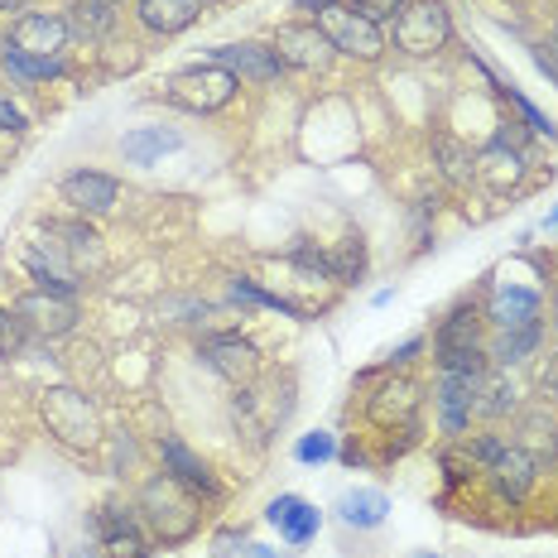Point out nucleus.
<instances>
[{
	"instance_id": "36",
	"label": "nucleus",
	"mask_w": 558,
	"mask_h": 558,
	"mask_svg": "<svg viewBox=\"0 0 558 558\" xmlns=\"http://www.w3.org/2000/svg\"><path fill=\"white\" fill-rule=\"evenodd\" d=\"M338 433H328V429H314V433H304V439L294 443V462H304V467H322V462H332L338 457Z\"/></svg>"
},
{
	"instance_id": "14",
	"label": "nucleus",
	"mask_w": 558,
	"mask_h": 558,
	"mask_svg": "<svg viewBox=\"0 0 558 558\" xmlns=\"http://www.w3.org/2000/svg\"><path fill=\"white\" fill-rule=\"evenodd\" d=\"M59 198L83 217H102L121 203V183L102 169H68L59 178Z\"/></svg>"
},
{
	"instance_id": "30",
	"label": "nucleus",
	"mask_w": 558,
	"mask_h": 558,
	"mask_svg": "<svg viewBox=\"0 0 558 558\" xmlns=\"http://www.w3.org/2000/svg\"><path fill=\"white\" fill-rule=\"evenodd\" d=\"M68 35L73 39H106L111 29H116V5H106V0H73L68 5Z\"/></svg>"
},
{
	"instance_id": "35",
	"label": "nucleus",
	"mask_w": 558,
	"mask_h": 558,
	"mask_svg": "<svg viewBox=\"0 0 558 558\" xmlns=\"http://www.w3.org/2000/svg\"><path fill=\"white\" fill-rule=\"evenodd\" d=\"M35 332H29V322L20 314H10V308H0V356L5 362H15V356H25L29 347H35Z\"/></svg>"
},
{
	"instance_id": "13",
	"label": "nucleus",
	"mask_w": 558,
	"mask_h": 558,
	"mask_svg": "<svg viewBox=\"0 0 558 558\" xmlns=\"http://www.w3.org/2000/svg\"><path fill=\"white\" fill-rule=\"evenodd\" d=\"M482 477H486L491 496H496L500 506H524V500H530V491H534V482H540V467H534V457H524L516 443H506L500 457L486 467Z\"/></svg>"
},
{
	"instance_id": "11",
	"label": "nucleus",
	"mask_w": 558,
	"mask_h": 558,
	"mask_svg": "<svg viewBox=\"0 0 558 558\" xmlns=\"http://www.w3.org/2000/svg\"><path fill=\"white\" fill-rule=\"evenodd\" d=\"M154 453H160V462H164V472L174 477V482H183L193 496H203V500H221V482H217V472L198 457L193 448H188L178 433H160V443H154Z\"/></svg>"
},
{
	"instance_id": "41",
	"label": "nucleus",
	"mask_w": 558,
	"mask_h": 558,
	"mask_svg": "<svg viewBox=\"0 0 558 558\" xmlns=\"http://www.w3.org/2000/svg\"><path fill=\"white\" fill-rule=\"evenodd\" d=\"M352 10H362L366 20H371V25H395L400 20V10L409 5V0H347Z\"/></svg>"
},
{
	"instance_id": "23",
	"label": "nucleus",
	"mask_w": 558,
	"mask_h": 558,
	"mask_svg": "<svg viewBox=\"0 0 558 558\" xmlns=\"http://www.w3.org/2000/svg\"><path fill=\"white\" fill-rule=\"evenodd\" d=\"M524 178V150H516V144L506 140H491L482 154H477V183H486L491 193H510Z\"/></svg>"
},
{
	"instance_id": "19",
	"label": "nucleus",
	"mask_w": 558,
	"mask_h": 558,
	"mask_svg": "<svg viewBox=\"0 0 558 558\" xmlns=\"http://www.w3.org/2000/svg\"><path fill=\"white\" fill-rule=\"evenodd\" d=\"M15 314L29 322V332H35L39 342H53V338H68L77 328V299H59V294H25L15 304Z\"/></svg>"
},
{
	"instance_id": "17",
	"label": "nucleus",
	"mask_w": 558,
	"mask_h": 558,
	"mask_svg": "<svg viewBox=\"0 0 558 558\" xmlns=\"http://www.w3.org/2000/svg\"><path fill=\"white\" fill-rule=\"evenodd\" d=\"M516 448L524 453V457H534V467L540 472H549V467L558 462V419L549 415V405H530V409H520L516 415Z\"/></svg>"
},
{
	"instance_id": "52",
	"label": "nucleus",
	"mask_w": 558,
	"mask_h": 558,
	"mask_svg": "<svg viewBox=\"0 0 558 558\" xmlns=\"http://www.w3.org/2000/svg\"><path fill=\"white\" fill-rule=\"evenodd\" d=\"M0 15H25V0H0Z\"/></svg>"
},
{
	"instance_id": "56",
	"label": "nucleus",
	"mask_w": 558,
	"mask_h": 558,
	"mask_svg": "<svg viewBox=\"0 0 558 558\" xmlns=\"http://www.w3.org/2000/svg\"><path fill=\"white\" fill-rule=\"evenodd\" d=\"M554 332H558V289H554Z\"/></svg>"
},
{
	"instance_id": "51",
	"label": "nucleus",
	"mask_w": 558,
	"mask_h": 558,
	"mask_svg": "<svg viewBox=\"0 0 558 558\" xmlns=\"http://www.w3.org/2000/svg\"><path fill=\"white\" fill-rule=\"evenodd\" d=\"M328 5H332V0H294V10H299L304 20H314L318 10H328Z\"/></svg>"
},
{
	"instance_id": "5",
	"label": "nucleus",
	"mask_w": 558,
	"mask_h": 558,
	"mask_svg": "<svg viewBox=\"0 0 558 558\" xmlns=\"http://www.w3.org/2000/svg\"><path fill=\"white\" fill-rule=\"evenodd\" d=\"M39 419L63 448L73 453H92L102 448V419H97L92 400L73 385H49L39 395Z\"/></svg>"
},
{
	"instance_id": "12",
	"label": "nucleus",
	"mask_w": 558,
	"mask_h": 558,
	"mask_svg": "<svg viewBox=\"0 0 558 558\" xmlns=\"http://www.w3.org/2000/svg\"><path fill=\"white\" fill-rule=\"evenodd\" d=\"M433 405H439V429H443V439H448V443L467 439V433H472V415H477V381L439 371V385H433Z\"/></svg>"
},
{
	"instance_id": "6",
	"label": "nucleus",
	"mask_w": 558,
	"mask_h": 558,
	"mask_svg": "<svg viewBox=\"0 0 558 558\" xmlns=\"http://www.w3.org/2000/svg\"><path fill=\"white\" fill-rule=\"evenodd\" d=\"M453 43V15L443 0H409L395 20V49L405 59H433Z\"/></svg>"
},
{
	"instance_id": "46",
	"label": "nucleus",
	"mask_w": 558,
	"mask_h": 558,
	"mask_svg": "<svg viewBox=\"0 0 558 558\" xmlns=\"http://www.w3.org/2000/svg\"><path fill=\"white\" fill-rule=\"evenodd\" d=\"M130 462H136V439H130V433H116V443H111V467H116V477H126Z\"/></svg>"
},
{
	"instance_id": "27",
	"label": "nucleus",
	"mask_w": 558,
	"mask_h": 558,
	"mask_svg": "<svg viewBox=\"0 0 558 558\" xmlns=\"http://www.w3.org/2000/svg\"><path fill=\"white\" fill-rule=\"evenodd\" d=\"M0 73L10 77V87H29V83H49V77L68 73V59H35V53H20L10 43H0Z\"/></svg>"
},
{
	"instance_id": "53",
	"label": "nucleus",
	"mask_w": 558,
	"mask_h": 558,
	"mask_svg": "<svg viewBox=\"0 0 558 558\" xmlns=\"http://www.w3.org/2000/svg\"><path fill=\"white\" fill-rule=\"evenodd\" d=\"M544 231H558V207L549 212V217H544Z\"/></svg>"
},
{
	"instance_id": "31",
	"label": "nucleus",
	"mask_w": 558,
	"mask_h": 558,
	"mask_svg": "<svg viewBox=\"0 0 558 558\" xmlns=\"http://www.w3.org/2000/svg\"><path fill=\"white\" fill-rule=\"evenodd\" d=\"M477 415L482 419H506V415H520V390L506 371L491 366V376L477 385Z\"/></svg>"
},
{
	"instance_id": "43",
	"label": "nucleus",
	"mask_w": 558,
	"mask_h": 558,
	"mask_svg": "<svg viewBox=\"0 0 558 558\" xmlns=\"http://www.w3.org/2000/svg\"><path fill=\"white\" fill-rule=\"evenodd\" d=\"M25 130H29L25 111L10 102V97H0V136H25Z\"/></svg>"
},
{
	"instance_id": "9",
	"label": "nucleus",
	"mask_w": 558,
	"mask_h": 558,
	"mask_svg": "<svg viewBox=\"0 0 558 558\" xmlns=\"http://www.w3.org/2000/svg\"><path fill=\"white\" fill-rule=\"evenodd\" d=\"M68 20L63 15H49V10H25V15L10 20L5 29V43L20 53H35V59H63L68 49Z\"/></svg>"
},
{
	"instance_id": "24",
	"label": "nucleus",
	"mask_w": 558,
	"mask_h": 558,
	"mask_svg": "<svg viewBox=\"0 0 558 558\" xmlns=\"http://www.w3.org/2000/svg\"><path fill=\"white\" fill-rule=\"evenodd\" d=\"M482 328H486V314L477 304H457L439 318L433 328V352H457V347H482Z\"/></svg>"
},
{
	"instance_id": "37",
	"label": "nucleus",
	"mask_w": 558,
	"mask_h": 558,
	"mask_svg": "<svg viewBox=\"0 0 558 558\" xmlns=\"http://www.w3.org/2000/svg\"><path fill=\"white\" fill-rule=\"evenodd\" d=\"M496 97H506V102H510V106H516V111H520V116H524V130H530V136L558 140V126H554V121H549V116H544V111H540V106H534V102H530V97H520V92H516V87H500V92H496Z\"/></svg>"
},
{
	"instance_id": "49",
	"label": "nucleus",
	"mask_w": 558,
	"mask_h": 558,
	"mask_svg": "<svg viewBox=\"0 0 558 558\" xmlns=\"http://www.w3.org/2000/svg\"><path fill=\"white\" fill-rule=\"evenodd\" d=\"M241 558H289V554H279L275 544H245Z\"/></svg>"
},
{
	"instance_id": "21",
	"label": "nucleus",
	"mask_w": 558,
	"mask_h": 558,
	"mask_svg": "<svg viewBox=\"0 0 558 558\" xmlns=\"http://www.w3.org/2000/svg\"><path fill=\"white\" fill-rule=\"evenodd\" d=\"M540 318V289L530 284H496L486 299V322L496 332L506 328H524V322Z\"/></svg>"
},
{
	"instance_id": "3",
	"label": "nucleus",
	"mask_w": 558,
	"mask_h": 558,
	"mask_svg": "<svg viewBox=\"0 0 558 558\" xmlns=\"http://www.w3.org/2000/svg\"><path fill=\"white\" fill-rule=\"evenodd\" d=\"M356 385H371L366 390V419L371 429L381 433H409L419 429L423 415V385L405 371H362Z\"/></svg>"
},
{
	"instance_id": "16",
	"label": "nucleus",
	"mask_w": 558,
	"mask_h": 558,
	"mask_svg": "<svg viewBox=\"0 0 558 558\" xmlns=\"http://www.w3.org/2000/svg\"><path fill=\"white\" fill-rule=\"evenodd\" d=\"M207 63H221L227 73L245 77V83H279V73H284V63H279V53L270 43H217V49H207Z\"/></svg>"
},
{
	"instance_id": "42",
	"label": "nucleus",
	"mask_w": 558,
	"mask_h": 558,
	"mask_svg": "<svg viewBox=\"0 0 558 558\" xmlns=\"http://www.w3.org/2000/svg\"><path fill=\"white\" fill-rule=\"evenodd\" d=\"M164 318L198 322V318H207V304H203V299H178V294H169V299H164Z\"/></svg>"
},
{
	"instance_id": "57",
	"label": "nucleus",
	"mask_w": 558,
	"mask_h": 558,
	"mask_svg": "<svg viewBox=\"0 0 558 558\" xmlns=\"http://www.w3.org/2000/svg\"><path fill=\"white\" fill-rule=\"evenodd\" d=\"M415 558H439V554H415Z\"/></svg>"
},
{
	"instance_id": "20",
	"label": "nucleus",
	"mask_w": 558,
	"mask_h": 558,
	"mask_svg": "<svg viewBox=\"0 0 558 558\" xmlns=\"http://www.w3.org/2000/svg\"><path fill=\"white\" fill-rule=\"evenodd\" d=\"M49 241L68 255V265L77 275H102L106 251H102V237L87 221H49Z\"/></svg>"
},
{
	"instance_id": "8",
	"label": "nucleus",
	"mask_w": 558,
	"mask_h": 558,
	"mask_svg": "<svg viewBox=\"0 0 558 558\" xmlns=\"http://www.w3.org/2000/svg\"><path fill=\"white\" fill-rule=\"evenodd\" d=\"M198 362L237 390L261 376V352H255V342L237 338V332H212V338H203L198 342Z\"/></svg>"
},
{
	"instance_id": "50",
	"label": "nucleus",
	"mask_w": 558,
	"mask_h": 558,
	"mask_svg": "<svg viewBox=\"0 0 558 558\" xmlns=\"http://www.w3.org/2000/svg\"><path fill=\"white\" fill-rule=\"evenodd\" d=\"M338 457H342V462L352 467V472H356V467H366V453L356 448V443H347V448H338Z\"/></svg>"
},
{
	"instance_id": "1",
	"label": "nucleus",
	"mask_w": 558,
	"mask_h": 558,
	"mask_svg": "<svg viewBox=\"0 0 558 558\" xmlns=\"http://www.w3.org/2000/svg\"><path fill=\"white\" fill-rule=\"evenodd\" d=\"M140 520L144 530H150L154 544H164V549H174V544H188L198 530H203V496H193L183 482H174L169 472L150 477V482L140 486Z\"/></svg>"
},
{
	"instance_id": "58",
	"label": "nucleus",
	"mask_w": 558,
	"mask_h": 558,
	"mask_svg": "<svg viewBox=\"0 0 558 558\" xmlns=\"http://www.w3.org/2000/svg\"><path fill=\"white\" fill-rule=\"evenodd\" d=\"M106 5H121V0H106Z\"/></svg>"
},
{
	"instance_id": "26",
	"label": "nucleus",
	"mask_w": 558,
	"mask_h": 558,
	"mask_svg": "<svg viewBox=\"0 0 558 558\" xmlns=\"http://www.w3.org/2000/svg\"><path fill=\"white\" fill-rule=\"evenodd\" d=\"M178 144H183V136L169 126H140L121 140V154H126V164H136V169H150V164H160L164 154H174Z\"/></svg>"
},
{
	"instance_id": "38",
	"label": "nucleus",
	"mask_w": 558,
	"mask_h": 558,
	"mask_svg": "<svg viewBox=\"0 0 558 558\" xmlns=\"http://www.w3.org/2000/svg\"><path fill=\"white\" fill-rule=\"evenodd\" d=\"M439 467H443V482H448V486H467L477 477V462L467 457L462 439L448 443V448H439Z\"/></svg>"
},
{
	"instance_id": "54",
	"label": "nucleus",
	"mask_w": 558,
	"mask_h": 558,
	"mask_svg": "<svg viewBox=\"0 0 558 558\" xmlns=\"http://www.w3.org/2000/svg\"><path fill=\"white\" fill-rule=\"evenodd\" d=\"M73 558H102V554H97V549H77Z\"/></svg>"
},
{
	"instance_id": "44",
	"label": "nucleus",
	"mask_w": 558,
	"mask_h": 558,
	"mask_svg": "<svg viewBox=\"0 0 558 558\" xmlns=\"http://www.w3.org/2000/svg\"><path fill=\"white\" fill-rule=\"evenodd\" d=\"M423 352V338H419V332H415V338H405V342H400V347L395 352H390L385 356V371H405V366L409 362H415V356Z\"/></svg>"
},
{
	"instance_id": "34",
	"label": "nucleus",
	"mask_w": 558,
	"mask_h": 558,
	"mask_svg": "<svg viewBox=\"0 0 558 558\" xmlns=\"http://www.w3.org/2000/svg\"><path fill=\"white\" fill-rule=\"evenodd\" d=\"M439 371L448 376H467V381L482 385L491 376V356L486 347H457V352H439Z\"/></svg>"
},
{
	"instance_id": "10",
	"label": "nucleus",
	"mask_w": 558,
	"mask_h": 558,
	"mask_svg": "<svg viewBox=\"0 0 558 558\" xmlns=\"http://www.w3.org/2000/svg\"><path fill=\"white\" fill-rule=\"evenodd\" d=\"M270 49L279 53L284 68H299V73H322L332 63V43L322 39V29L314 20H284V25L275 29Z\"/></svg>"
},
{
	"instance_id": "25",
	"label": "nucleus",
	"mask_w": 558,
	"mask_h": 558,
	"mask_svg": "<svg viewBox=\"0 0 558 558\" xmlns=\"http://www.w3.org/2000/svg\"><path fill=\"white\" fill-rule=\"evenodd\" d=\"M390 516V496L381 486H352L338 496V520L347 530H381Z\"/></svg>"
},
{
	"instance_id": "2",
	"label": "nucleus",
	"mask_w": 558,
	"mask_h": 558,
	"mask_svg": "<svg viewBox=\"0 0 558 558\" xmlns=\"http://www.w3.org/2000/svg\"><path fill=\"white\" fill-rule=\"evenodd\" d=\"M294 415V371L284 376H255L251 385H241L237 395H231V423H237V433L251 448H265V443L279 433V423Z\"/></svg>"
},
{
	"instance_id": "33",
	"label": "nucleus",
	"mask_w": 558,
	"mask_h": 558,
	"mask_svg": "<svg viewBox=\"0 0 558 558\" xmlns=\"http://www.w3.org/2000/svg\"><path fill=\"white\" fill-rule=\"evenodd\" d=\"M136 530H144L140 506H121V500H106V506L92 516V534H97V544L116 540V534H136Z\"/></svg>"
},
{
	"instance_id": "39",
	"label": "nucleus",
	"mask_w": 558,
	"mask_h": 558,
	"mask_svg": "<svg viewBox=\"0 0 558 558\" xmlns=\"http://www.w3.org/2000/svg\"><path fill=\"white\" fill-rule=\"evenodd\" d=\"M462 448H467V457L477 462V472H486V467L500 457V448H506V439H500V433H467Z\"/></svg>"
},
{
	"instance_id": "7",
	"label": "nucleus",
	"mask_w": 558,
	"mask_h": 558,
	"mask_svg": "<svg viewBox=\"0 0 558 558\" xmlns=\"http://www.w3.org/2000/svg\"><path fill=\"white\" fill-rule=\"evenodd\" d=\"M314 25L322 29V39L332 43V53H347V59H362V63H376L385 53L381 25H371L362 10L347 5V0H332L328 10H318Z\"/></svg>"
},
{
	"instance_id": "15",
	"label": "nucleus",
	"mask_w": 558,
	"mask_h": 558,
	"mask_svg": "<svg viewBox=\"0 0 558 558\" xmlns=\"http://www.w3.org/2000/svg\"><path fill=\"white\" fill-rule=\"evenodd\" d=\"M25 270L29 279H35L39 294H59V299H77V289H83V275L68 265V255L59 251L49 237H43L39 245H29L25 251Z\"/></svg>"
},
{
	"instance_id": "55",
	"label": "nucleus",
	"mask_w": 558,
	"mask_h": 558,
	"mask_svg": "<svg viewBox=\"0 0 558 558\" xmlns=\"http://www.w3.org/2000/svg\"><path fill=\"white\" fill-rule=\"evenodd\" d=\"M549 43H554V49H558V20H554V29H549Z\"/></svg>"
},
{
	"instance_id": "32",
	"label": "nucleus",
	"mask_w": 558,
	"mask_h": 558,
	"mask_svg": "<svg viewBox=\"0 0 558 558\" xmlns=\"http://www.w3.org/2000/svg\"><path fill=\"white\" fill-rule=\"evenodd\" d=\"M328 261H332V284H362L366 279V237L362 231H347Z\"/></svg>"
},
{
	"instance_id": "40",
	"label": "nucleus",
	"mask_w": 558,
	"mask_h": 558,
	"mask_svg": "<svg viewBox=\"0 0 558 558\" xmlns=\"http://www.w3.org/2000/svg\"><path fill=\"white\" fill-rule=\"evenodd\" d=\"M102 558H150V534H116V540L102 544Z\"/></svg>"
},
{
	"instance_id": "18",
	"label": "nucleus",
	"mask_w": 558,
	"mask_h": 558,
	"mask_svg": "<svg viewBox=\"0 0 558 558\" xmlns=\"http://www.w3.org/2000/svg\"><path fill=\"white\" fill-rule=\"evenodd\" d=\"M265 520L279 530V540L289 544V549H304V544L318 540L322 530V510L308 506L304 496H294V491H284V496H275L270 506H265Z\"/></svg>"
},
{
	"instance_id": "29",
	"label": "nucleus",
	"mask_w": 558,
	"mask_h": 558,
	"mask_svg": "<svg viewBox=\"0 0 558 558\" xmlns=\"http://www.w3.org/2000/svg\"><path fill=\"white\" fill-rule=\"evenodd\" d=\"M433 164H439L443 183H453V188L477 183V154L467 150L462 140H453V136H433Z\"/></svg>"
},
{
	"instance_id": "59",
	"label": "nucleus",
	"mask_w": 558,
	"mask_h": 558,
	"mask_svg": "<svg viewBox=\"0 0 558 558\" xmlns=\"http://www.w3.org/2000/svg\"><path fill=\"white\" fill-rule=\"evenodd\" d=\"M0 174H5V164H0Z\"/></svg>"
},
{
	"instance_id": "22",
	"label": "nucleus",
	"mask_w": 558,
	"mask_h": 558,
	"mask_svg": "<svg viewBox=\"0 0 558 558\" xmlns=\"http://www.w3.org/2000/svg\"><path fill=\"white\" fill-rule=\"evenodd\" d=\"M198 15H203V0H136V20L150 35H164V39L193 29Z\"/></svg>"
},
{
	"instance_id": "4",
	"label": "nucleus",
	"mask_w": 558,
	"mask_h": 558,
	"mask_svg": "<svg viewBox=\"0 0 558 558\" xmlns=\"http://www.w3.org/2000/svg\"><path fill=\"white\" fill-rule=\"evenodd\" d=\"M241 92V77L227 73L221 63H193L183 73H169L160 83V97L188 116H217L221 106H231Z\"/></svg>"
},
{
	"instance_id": "45",
	"label": "nucleus",
	"mask_w": 558,
	"mask_h": 558,
	"mask_svg": "<svg viewBox=\"0 0 558 558\" xmlns=\"http://www.w3.org/2000/svg\"><path fill=\"white\" fill-rule=\"evenodd\" d=\"M530 53H534V63H540V73L558 87V49H554V43H549V39H540V43H530Z\"/></svg>"
},
{
	"instance_id": "47",
	"label": "nucleus",
	"mask_w": 558,
	"mask_h": 558,
	"mask_svg": "<svg viewBox=\"0 0 558 558\" xmlns=\"http://www.w3.org/2000/svg\"><path fill=\"white\" fill-rule=\"evenodd\" d=\"M540 400L549 405V400H558V356H549L540 371Z\"/></svg>"
},
{
	"instance_id": "48",
	"label": "nucleus",
	"mask_w": 558,
	"mask_h": 558,
	"mask_svg": "<svg viewBox=\"0 0 558 558\" xmlns=\"http://www.w3.org/2000/svg\"><path fill=\"white\" fill-rule=\"evenodd\" d=\"M212 544H217V549H212L217 558H231V554H241V549H245V544H241V530H221Z\"/></svg>"
},
{
	"instance_id": "28",
	"label": "nucleus",
	"mask_w": 558,
	"mask_h": 558,
	"mask_svg": "<svg viewBox=\"0 0 558 558\" xmlns=\"http://www.w3.org/2000/svg\"><path fill=\"white\" fill-rule=\"evenodd\" d=\"M540 342H544V318H534V322H524V328L496 332V342L486 347V356H491V366H516L524 356L540 352Z\"/></svg>"
}]
</instances>
